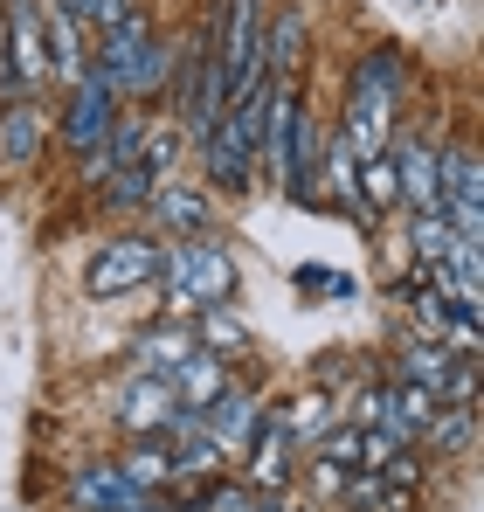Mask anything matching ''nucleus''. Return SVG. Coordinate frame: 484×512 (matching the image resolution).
Returning <instances> with one entry per match:
<instances>
[{"label": "nucleus", "instance_id": "f3484780", "mask_svg": "<svg viewBox=\"0 0 484 512\" xmlns=\"http://www.w3.org/2000/svg\"><path fill=\"white\" fill-rule=\"evenodd\" d=\"M249 436H256V457H249V492H277V485L291 478V429H284V416H270V423H256Z\"/></svg>", "mask_w": 484, "mask_h": 512}, {"label": "nucleus", "instance_id": "cd10ccee", "mask_svg": "<svg viewBox=\"0 0 484 512\" xmlns=\"http://www.w3.org/2000/svg\"><path fill=\"white\" fill-rule=\"evenodd\" d=\"M325 464H339V471H360V429H325Z\"/></svg>", "mask_w": 484, "mask_h": 512}, {"label": "nucleus", "instance_id": "0eeeda50", "mask_svg": "<svg viewBox=\"0 0 484 512\" xmlns=\"http://www.w3.org/2000/svg\"><path fill=\"white\" fill-rule=\"evenodd\" d=\"M0 70L21 90L49 84V49H42V0H7V28H0Z\"/></svg>", "mask_w": 484, "mask_h": 512}, {"label": "nucleus", "instance_id": "9d476101", "mask_svg": "<svg viewBox=\"0 0 484 512\" xmlns=\"http://www.w3.org/2000/svg\"><path fill=\"white\" fill-rule=\"evenodd\" d=\"M395 187H402V201L415 215H429L443 201V139L436 146L429 139H408L402 153H395Z\"/></svg>", "mask_w": 484, "mask_h": 512}, {"label": "nucleus", "instance_id": "7ed1b4c3", "mask_svg": "<svg viewBox=\"0 0 484 512\" xmlns=\"http://www.w3.org/2000/svg\"><path fill=\"white\" fill-rule=\"evenodd\" d=\"M160 277H166V298L173 305H229V291H236V263L222 243H208V236H187V243H166L160 256Z\"/></svg>", "mask_w": 484, "mask_h": 512}, {"label": "nucleus", "instance_id": "2eb2a0df", "mask_svg": "<svg viewBox=\"0 0 484 512\" xmlns=\"http://www.w3.org/2000/svg\"><path fill=\"white\" fill-rule=\"evenodd\" d=\"M173 409H180V402H173V388H166L160 374H132V388H125V402H118V423L132 429V436H160Z\"/></svg>", "mask_w": 484, "mask_h": 512}, {"label": "nucleus", "instance_id": "bb28decb", "mask_svg": "<svg viewBox=\"0 0 484 512\" xmlns=\"http://www.w3.org/2000/svg\"><path fill=\"white\" fill-rule=\"evenodd\" d=\"M104 180H111V187H104L111 208H146V194H153V173L146 167H111Z\"/></svg>", "mask_w": 484, "mask_h": 512}, {"label": "nucleus", "instance_id": "f257e3e1", "mask_svg": "<svg viewBox=\"0 0 484 512\" xmlns=\"http://www.w3.org/2000/svg\"><path fill=\"white\" fill-rule=\"evenodd\" d=\"M395 97H402V56L381 49V56H367L353 70V90H346V146H353V160H367V153L388 146Z\"/></svg>", "mask_w": 484, "mask_h": 512}, {"label": "nucleus", "instance_id": "a878e982", "mask_svg": "<svg viewBox=\"0 0 484 512\" xmlns=\"http://www.w3.org/2000/svg\"><path fill=\"white\" fill-rule=\"evenodd\" d=\"M471 416H478V409H450V416L436 409V423L422 429V436H429L443 457H464V450H471Z\"/></svg>", "mask_w": 484, "mask_h": 512}, {"label": "nucleus", "instance_id": "423d86ee", "mask_svg": "<svg viewBox=\"0 0 484 512\" xmlns=\"http://www.w3.org/2000/svg\"><path fill=\"white\" fill-rule=\"evenodd\" d=\"M111 118H118V90H111V77L90 63L77 84H70V104H63V146L77 153V160H90L97 146H104V132H111Z\"/></svg>", "mask_w": 484, "mask_h": 512}, {"label": "nucleus", "instance_id": "f8f14e48", "mask_svg": "<svg viewBox=\"0 0 484 512\" xmlns=\"http://www.w3.org/2000/svg\"><path fill=\"white\" fill-rule=\"evenodd\" d=\"M139 499H146V492H132V485H125V471H118V464H104V457H97V464H83L77 478H70V506H77V512H132Z\"/></svg>", "mask_w": 484, "mask_h": 512}, {"label": "nucleus", "instance_id": "393cba45", "mask_svg": "<svg viewBox=\"0 0 484 512\" xmlns=\"http://www.w3.org/2000/svg\"><path fill=\"white\" fill-rule=\"evenodd\" d=\"M173 160H180V132L173 125H146V146H139V167L153 180H173Z\"/></svg>", "mask_w": 484, "mask_h": 512}, {"label": "nucleus", "instance_id": "39448f33", "mask_svg": "<svg viewBox=\"0 0 484 512\" xmlns=\"http://www.w3.org/2000/svg\"><path fill=\"white\" fill-rule=\"evenodd\" d=\"M160 243H146V236H111L104 250L90 256V270H83V291L90 298H132V291H146L153 277H160Z\"/></svg>", "mask_w": 484, "mask_h": 512}, {"label": "nucleus", "instance_id": "b1692460", "mask_svg": "<svg viewBox=\"0 0 484 512\" xmlns=\"http://www.w3.org/2000/svg\"><path fill=\"white\" fill-rule=\"evenodd\" d=\"M201 346H208L215 360H229V353H242V346H249V326H242L229 305H208V319H201Z\"/></svg>", "mask_w": 484, "mask_h": 512}, {"label": "nucleus", "instance_id": "dca6fc26", "mask_svg": "<svg viewBox=\"0 0 484 512\" xmlns=\"http://www.w3.org/2000/svg\"><path fill=\"white\" fill-rule=\"evenodd\" d=\"M42 49H49V77L56 84H77L83 70V42H77V14H63L56 0H42Z\"/></svg>", "mask_w": 484, "mask_h": 512}, {"label": "nucleus", "instance_id": "a211bd4d", "mask_svg": "<svg viewBox=\"0 0 484 512\" xmlns=\"http://www.w3.org/2000/svg\"><path fill=\"white\" fill-rule=\"evenodd\" d=\"M201 423H208V436H215L222 450H236V443H249V429L263 423V416H256V395H249V388H222V395L201 409Z\"/></svg>", "mask_w": 484, "mask_h": 512}, {"label": "nucleus", "instance_id": "aec40b11", "mask_svg": "<svg viewBox=\"0 0 484 512\" xmlns=\"http://www.w3.org/2000/svg\"><path fill=\"white\" fill-rule=\"evenodd\" d=\"M187 353H194V333H180V326H153V333H139V346H132V367L166 381Z\"/></svg>", "mask_w": 484, "mask_h": 512}, {"label": "nucleus", "instance_id": "4be33fe9", "mask_svg": "<svg viewBox=\"0 0 484 512\" xmlns=\"http://www.w3.org/2000/svg\"><path fill=\"white\" fill-rule=\"evenodd\" d=\"M353 180H360V208H367V215H381V208L402 201V187H395V153H367V160L353 167Z\"/></svg>", "mask_w": 484, "mask_h": 512}, {"label": "nucleus", "instance_id": "412c9836", "mask_svg": "<svg viewBox=\"0 0 484 512\" xmlns=\"http://www.w3.org/2000/svg\"><path fill=\"white\" fill-rule=\"evenodd\" d=\"M166 84H173V49H166V35H153L146 56L132 63V77L118 84V97H139V104H146V97H160Z\"/></svg>", "mask_w": 484, "mask_h": 512}, {"label": "nucleus", "instance_id": "6e6552de", "mask_svg": "<svg viewBox=\"0 0 484 512\" xmlns=\"http://www.w3.org/2000/svg\"><path fill=\"white\" fill-rule=\"evenodd\" d=\"M146 208H153L160 236H173V243H187V236H208V229H215V194H208V187H194V180H153Z\"/></svg>", "mask_w": 484, "mask_h": 512}, {"label": "nucleus", "instance_id": "6ab92c4d", "mask_svg": "<svg viewBox=\"0 0 484 512\" xmlns=\"http://www.w3.org/2000/svg\"><path fill=\"white\" fill-rule=\"evenodd\" d=\"M118 471H125L132 492H160V485H173V443H166V436H139V443L118 457Z\"/></svg>", "mask_w": 484, "mask_h": 512}, {"label": "nucleus", "instance_id": "f03ea898", "mask_svg": "<svg viewBox=\"0 0 484 512\" xmlns=\"http://www.w3.org/2000/svg\"><path fill=\"white\" fill-rule=\"evenodd\" d=\"M263 118H270V77L249 90L242 104H229V118L208 132V146H201V167L215 187H249V173H256V146H263Z\"/></svg>", "mask_w": 484, "mask_h": 512}, {"label": "nucleus", "instance_id": "1a4fd4ad", "mask_svg": "<svg viewBox=\"0 0 484 512\" xmlns=\"http://www.w3.org/2000/svg\"><path fill=\"white\" fill-rule=\"evenodd\" d=\"M464 367H471V360H457L443 340H408L402 360H395V381L422 388V395H436V402H450L457 381H464Z\"/></svg>", "mask_w": 484, "mask_h": 512}, {"label": "nucleus", "instance_id": "7c9ffc66", "mask_svg": "<svg viewBox=\"0 0 484 512\" xmlns=\"http://www.w3.org/2000/svg\"><path fill=\"white\" fill-rule=\"evenodd\" d=\"M56 7H63V14H77V21H90V28H97V21H104V7H111V0H56Z\"/></svg>", "mask_w": 484, "mask_h": 512}, {"label": "nucleus", "instance_id": "ddd939ff", "mask_svg": "<svg viewBox=\"0 0 484 512\" xmlns=\"http://www.w3.org/2000/svg\"><path fill=\"white\" fill-rule=\"evenodd\" d=\"M166 388H173V402H180V409H194V416H201V409L229 388V360H215L208 346H194V353L166 374Z\"/></svg>", "mask_w": 484, "mask_h": 512}, {"label": "nucleus", "instance_id": "5701e85b", "mask_svg": "<svg viewBox=\"0 0 484 512\" xmlns=\"http://www.w3.org/2000/svg\"><path fill=\"white\" fill-rule=\"evenodd\" d=\"M408 236H415V256H422V270H436L443 256L457 250V229L429 208V215H408Z\"/></svg>", "mask_w": 484, "mask_h": 512}, {"label": "nucleus", "instance_id": "4468645a", "mask_svg": "<svg viewBox=\"0 0 484 512\" xmlns=\"http://www.w3.org/2000/svg\"><path fill=\"white\" fill-rule=\"evenodd\" d=\"M42 139H49V111H42L35 97L0 104V160H7V167H28V160L42 153Z\"/></svg>", "mask_w": 484, "mask_h": 512}, {"label": "nucleus", "instance_id": "9b49d317", "mask_svg": "<svg viewBox=\"0 0 484 512\" xmlns=\"http://www.w3.org/2000/svg\"><path fill=\"white\" fill-rule=\"evenodd\" d=\"M153 35H160V28H153V14H146V7H132L125 21H111V28H104V42H97V70L111 77V90L132 77V63L146 56V42H153Z\"/></svg>", "mask_w": 484, "mask_h": 512}, {"label": "nucleus", "instance_id": "c85d7f7f", "mask_svg": "<svg viewBox=\"0 0 484 512\" xmlns=\"http://www.w3.org/2000/svg\"><path fill=\"white\" fill-rule=\"evenodd\" d=\"M395 450H408V443H395L388 429H360V471H381Z\"/></svg>", "mask_w": 484, "mask_h": 512}, {"label": "nucleus", "instance_id": "20e7f679", "mask_svg": "<svg viewBox=\"0 0 484 512\" xmlns=\"http://www.w3.org/2000/svg\"><path fill=\"white\" fill-rule=\"evenodd\" d=\"M263 7H270V0H222L215 63H222V90H229V104H242L249 90L263 84V28H270Z\"/></svg>", "mask_w": 484, "mask_h": 512}, {"label": "nucleus", "instance_id": "c756f323", "mask_svg": "<svg viewBox=\"0 0 484 512\" xmlns=\"http://www.w3.org/2000/svg\"><path fill=\"white\" fill-rule=\"evenodd\" d=\"M284 429H291V436H325V395H305V402L284 416Z\"/></svg>", "mask_w": 484, "mask_h": 512}, {"label": "nucleus", "instance_id": "473e14b6", "mask_svg": "<svg viewBox=\"0 0 484 512\" xmlns=\"http://www.w3.org/2000/svg\"><path fill=\"white\" fill-rule=\"evenodd\" d=\"M0 28H7V0H0Z\"/></svg>", "mask_w": 484, "mask_h": 512}, {"label": "nucleus", "instance_id": "2f4dec72", "mask_svg": "<svg viewBox=\"0 0 484 512\" xmlns=\"http://www.w3.org/2000/svg\"><path fill=\"white\" fill-rule=\"evenodd\" d=\"M312 485H319V492H346V471H339V464H312Z\"/></svg>", "mask_w": 484, "mask_h": 512}]
</instances>
